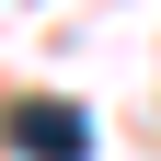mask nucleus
<instances>
[{"label":"nucleus","mask_w":161,"mask_h":161,"mask_svg":"<svg viewBox=\"0 0 161 161\" xmlns=\"http://www.w3.org/2000/svg\"><path fill=\"white\" fill-rule=\"evenodd\" d=\"M12 150H23V161H92V127H80V104L23 92V104H12Z\"/></svg>","instance_id":"1"}]
</instances>
